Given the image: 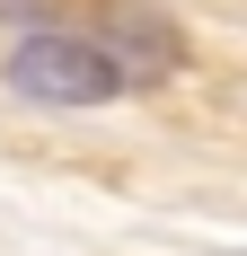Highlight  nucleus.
<instances>
[{
  "label": "nucleus",
  "mask_w": 247,
  "mask_h": 256,
  "mask_svg": "<svg viewBox=\"0 0 247 256\" xmlns=\"http://www.w3.org/2000/svg\"><path fill=\"white\" fill-rule=\"evenodd\" d=\"M9 88L36 98V106H115V98H124L115 62H106L88 36H71V26L18 36V44H9Z\"/></svg>",
  "instance_id": "1"
},
{
  "label": "nucleus",
  "mask_w": 247,
  "mask_h": 256,
  "mask_svg": "<svg viewBox=\"0 0 247 256\" xmlns=\"http://www.w3.org/2000/svg\"><path fill=\"white\" fill-rule=\"evenodd\" d=\"M88 44L115 62L124 98H132V88H159V80L186 71V36H176V18H168V9H150V0H106V18H98V36H88Z\"/></svg>",
  "instance_id": "2"
},
{
  "label": "nucleus",
  "mask_w": 247,
  "mask_h": 256,
  "mask_svg": "<svg viewBox=\"0 0 247 256\" xmlns=\"http://www.w3.org/2000/svg\"><path fill=\"white\" fill-rule=\"evenodd\" d=\"M0 26H53V0H0Z\"/></svg>",
  "instance_id": "3"
}]
</instances>
